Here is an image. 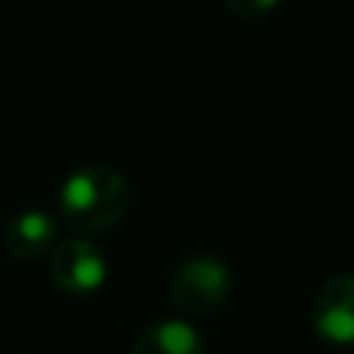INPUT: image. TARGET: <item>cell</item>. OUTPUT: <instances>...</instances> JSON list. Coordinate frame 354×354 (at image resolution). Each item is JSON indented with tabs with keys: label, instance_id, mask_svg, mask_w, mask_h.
Returning a JSON list of instances; mask_svg holds the SVG:
<instances>
[{
	"label": "cell",
	"instance_id": "1",
	"mask_svg": "<svg viewBox=\"0 0 354 354\" xmlns=\"http://www.w3.org/2000/svg\"><path fill=\"white\" fill-rule=\"evenodd\" d=\"M131 205V189L122 171L103 162L75 168L59 187V218L66 227L87 233H103L124 218Z\"/></svg>",
	"mask_w": 354,
	"mask_h": 354
},
{
	"label": "cell",
	"instance_id": "2",
	"mask_svg": "<svg viewBox=\"0 0 354 354\" xmlns=\"http://www.w3.org/2000/svg\"><path fill=\"white\" fill-rule=\"evenodd\" d=\"M230 286L233 277L227 261H221L218 255H189L177 264L168 295L183 317H208L227 301Z\"/></svg>",
	"mask_w": 354,
	"mask_h": 354
},
{
	"label": "cell",
	"instance_id": "3",
	"mask_svg": "<svg viewBox=\"0 0 354 354\" xmlns=\"http://www.w3.org/2000/svg\"><path fill=\"white\" fill-rule=\"evenodd\" d=\"M50 277L68 295H93L109 277V261L103 249L87 236H68L53 245Z\"/></svg>",
	"mask_w": 354,
	"mask_h": 354
},
{
	"label": "cell",
	"instance_id": "4",
	"mask_svg": "<svg viewBox=\"0 0 354 354\" xmlns=\"http://www.w3.org/2000/svg\"><path fill=\"white\" fill-rule=\"evenodd\" d=\"M311 326L330 345H354V274H339L320 286L311 305Z\"/></svg>",
	"mask_w": 354,
	"mask_h": 354
},
{
	"label": "cell",
	"instance_id": "5",
	"mask_svg": "<svg viewBox=\"0 0 354 354\" xmlns=\"http://www.w3.org/2000/svg\"><path fill=\"white\" fill-rule=\"evenodd\" d=\"M53 243H56L53 214L37 212V208L19 212L3 230V249L10 252L12 258H22V261H31V258L44 255Z\"/></svg>",
	"mask_w": 354,
	"mask_h": 354
},
{
	"label": "cell",
	"instance_id": "6",
	"mask_svg": "<svg viewBox=\"0 0 354 354\" xmlns=\"http://www.w3.org/2000/svg\"><path fill=\"white\" fill-rule=\"evenodd\" d=\"M131 354H208L202 336L187 324V320H159L147 326L131 345Z\"/></svg>",
	"mask_w": 354,
	"mask_h": 354
},
{
	"label": "cell",
	"instance_id": "7",
	"mask_svg": "<svg viewBox=\"0 0 354 354\" xmlns=\"http://www.w3.org/2000/svg\"><path fill=\"white\" fill-rule=\"evenodd\" d=\"M277 6H280V0H227V10L239 19H261L274 12Z\"/></svg>",
	"mask_w": 354,
	"mask_h": 354
}]
</instances>
